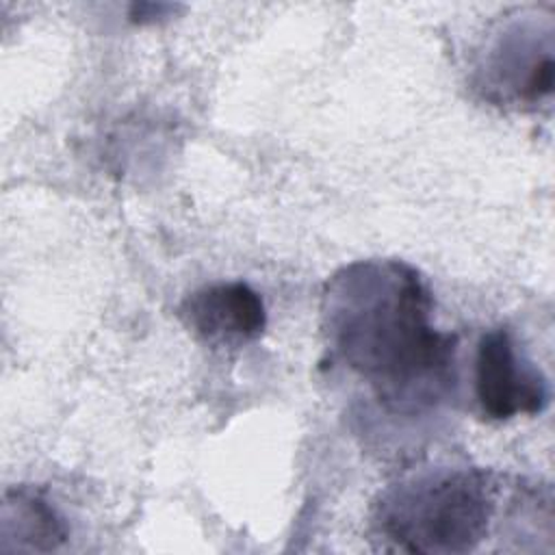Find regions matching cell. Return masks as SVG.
<instances>
[{
  "mask_svg": "<svg viewBox=\"0 0 555 555\" xmlns=\"http://www.w3.org/2000/svg\"><path fill=\"white\" fill-rule=\"evenodd\" d=\"M494 483L479 468H425L388 486L373 509L386 551L468 553L488 535Z\"/></svg>",
  "mask_w": 555,
  "mask_h": 555,
  "instance_id": "cell-2",
  "label": "cell"
},
{
  "mask_svg": "<svg viewBox=\"0 0 555 555\" xmlns=\"http://www.w3.org/2000/svg\"><path fill=\"white\" fill-rule=\"evenodd\" d=\"M2 551H54L67 538V527L56 507L28 488L7 492L2 505Z\"/></svg>",
  "mask_w": 555,
  "mask_h": 555,
  "instance_id": "cell-6",
  "label": "cell"
},
{
  "mask_svg": "<svg viewBox=\"0 0 555 555\" xmlns=\"http://www.w3.org/2000/svg\"><path fill=\"white\" fill-rule=\"evenodd\" d=\"M475 397L490 421H512L540 414L548 403V382L540 369L518 351L509 327L488 330L475 353Z\"/></svg>",
  "mask_w": 555,
  "mask_h": 555,
  "instance_id": "cell-3",
  "label": "cell"
},
{
  "mask_svg": "<svg viewBox=\"0 0 555 555\" xmlns=\"http://www.w3.org/2000/svg\"><path fill=\"white\" fill-rule=\"evenodd\" d=\"M486 85L503 102L538 104L553 93V28L535 22L512 24L494 43Z\"/></svg>",
  "mask_w": 555,
  "mask_h": 555,
  "instance_id": "cell-4",
  "label": "cell"
},
{
  "mask_svg": "<svg viewBox=\"0 0 555 555\" xmlns=\"http://www.w3.org/2000/svg\"><path fill=\"white\" fill-rule=\"evenodd\" d=\"M180 317L212 347H243L267 327L262 297L245 282H215L193 291L182 301Z\"/></svg>",
  "mask_w": 555,
  "mask_h": 555,
  "instance_id": "cell-5",
  "label": "cell"
},
{
  "mask_svg": "<svg viewBox=\"0 0 555 555\" xmlns=\"http://www.w3.org/2000/svg\"><path fill=\"white\" fill-rule=\"evenodd\" d=\"M321 330L334 360L395 412L434 408L453 382L455 336L434 325L425 278L403 260L338 269L321 295Z\"/></svg>",
  "mask_w": 555,
  "mask_h": 555,
  "instance_id": "cell-1",
  "label": "cell"
}]
</instances>
